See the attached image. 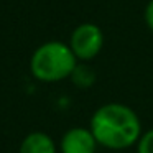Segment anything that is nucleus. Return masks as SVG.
<instances>
[{
  "label": "nucleus",
  "mask_w": 153,
  "mask_h": 153,
  "mask_svg": "<svg viewBox=\"0 0 153 153\" xmlns=\"http://www.w3.org/2000/svg\"><path fill=\"white\" fill-rule=\"evenodd\" d=\"M91 132L97 143L110 150H123L138 143L142 123L133 109L123 104H105L91 117Z\"/></svg>",
  "instance_id": "f257e3e1"
},
{
  "label": "nucleus",
  "mask_w": 153,
  "mask_h": 153,
  "mask_svg": "<svg viewBox=\"0 0 153 153\" xmlns=\"http://www.w3.org/2000/svg\"><path fill=\"white\" fill-rule=\"evenodd\" d=\"M71 77H73V79L76 81L81 87L91 86V84H92V81H94L92 71H91L89 68H86V66H79V64L76 66V69H74V73L71 74Z\"/></svg>",
  "instance_id": "423d86ee"
},
{
  "label": "nucleus",
  "mask_w": 153,
  "mask_h": 153,
  "mask_svg": "<svg viewBox=\"0 0 153 153\" xmlns=\"http://www.w3.org/2000/svg\"><path fill=\"white\" fill-rule=\"evenodd\" d=\"M77 58L69 45L61 41H46L35 50L30 59V71L41 82H58L74 73Z\"/></svg>",
  "instance_id": "f03ea898"
},
{
  "label": "nucleus",
  "mask_w": 153,
  "mask_h": 153,
  "mask_svg": "<svg viewBox=\"0 0 153 153\" xmlns=\"http://www.w3.org/2000/svg\"><path fill=\"white\" fill-rule=\"evenodd\" d=\"M104 46V33L96 23H81L69 38V48L81 61H89L100 53Z\"/></svg>",
  "instance_id": "7ed1b4c3"
},
{
  "label": "nucleus",
  "mask_w": 153,
  "mask_h": 153,
  "mask_svg": "<svg viewBox=\"0 0 153 153\" xmlns=\"http://www.w3.org/2000/svg\"><path fill=\"white\" fill-rule=\"evenodd\" d=\"M145 23L150 31H153V0H150L145 7Z\"/></svg>",
  "instance_id": "6e6552de"
},
{
  "label": "nucleus",
  "mask_w": 153,
  "mask_h": 153,
  "mask_svg": "<svg viewBox=\"0 0 153 153\" xmlns=\"http://www.w3.org/2000/svg\"><path fill=\"white\" fill-rule=\"evenodd\" d=\"M20 153H56V145L48 133L31 132L22 142Z\"/></svg>",
  "instance_id": "39448f33"
},
{
  "label": "nucleus",
  "mask_w": 153,
  "mask_h": 153,
  "mask_svg": "<svg viewBox=\"0 0 153 153\" xmlns=\"http://www.w3.org/2000/svg\"><path fill=\"white\" fill-rule=\"evenodd\" d=\"M97 140L91 128L74 127L68 130L61 138V152L63 153H96Z\"/></svg>",
  "instance_id": "20e7f679"
},
{
  "label": "nucleus",
  "mask_w": 153,
  "mask_h": 153,
  "mask_svg": "<svg viewBox=\"0 0 153 153\" xmlns=\"http://www.w3.org/2000/svg\"><path fill=\"white\" fill-rule=\"evenodd\" d=\"M137 150H138V153H153V128L140 137L138 143H137Z\"/></svg>",
  "instance_id": "0eeeda50"
}]
</instances>
